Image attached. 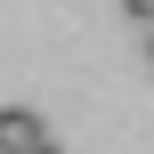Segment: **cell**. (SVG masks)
Here are the masks:
<instances>
[{
  "instance_id": "obj_1",
  "label": "cell",
  "mask_w": 154,
  "mask_h": 154,
  "mask_svg": "<svg viewBox=\"0 0 154 154\" xmlns=\"http://www.w3.org/2000/svg\"><path fill=\"white\" fill-rule=\"evenodd\" d=\"M41 138H49V130H41L32 106H0V154H32Z\"/></svg>"
},
{
  "instance_id": "obj_2",
  "label": "cell",
  "mask_w": 154,
  "mask_h": 154,
  "mask_svg": "<svg viewBox=\"0 0 154 154\" xmlns=\"http://www.w3.org/2000/svg\"><path fill=\"white\" fill-rule=\"evenodd\" d=\"M122 8H130V16H138V24H154V0H122Z\"/></svg>"
},
{
  "instance_id": "obj_3",
  "label": "cell",
  "mask_w": 154,
  "mask_h": 154,
  "mask_svg": "<svg viewBox=\"0 0 154 154\" xmlns=\"http://www.w3.org/2000/svg\"><path fill=\"white\" fill-rule=\"evenodd\" d=\"M32 154H65V146H57V138H41V146H32Z\"/></svg>"
},
{
  "instance_id": "obj_4",
  "label": "cell",
  "mask_w": 154,
  "mask_h": 154,
  "mask_svg": "<svg viewBox=\"0 0 154 154\" xmlns=\"http://www.w3.org/2000/svg\"><path fill=\"white\" fill-rule=\"evenodd\" d=\"M146 57H154V24H146Z\"/></svg>"
}]
</instances>
